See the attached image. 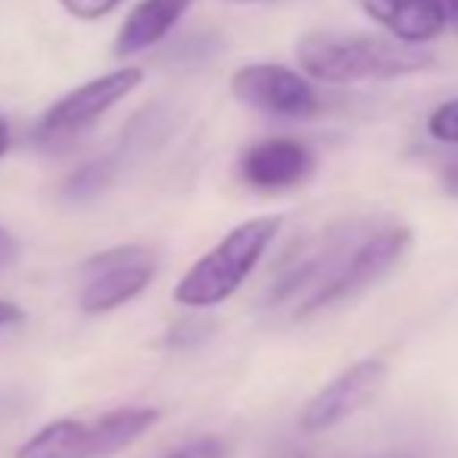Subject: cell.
Here are the masks:
<instances>
[{"label": "cell", "mask_w": 458, "mask_h": 458, "mask_svg": "<svg viewBox=\"0 0 458 458\" xmlns=\"http://www.w3.org/2000/svg\"><path fill=\"white\" fill-rule=\"evenodd\" d=\"M231 94L243 106L272 119H309L318 113L321 100L309 79L281 63H250L231 79Z\"/></svg>", "instance_id": "7"}, {"label": "cell", "mask_w": 458, "mask_h": 458, "mask_svg": "<svg viewBox=\"0 0 458 458\" xmlns=\"http://www.w3.org/2000/svg\"><path fill=\"white\" fill-rule=\"evenodd\" d=\"M443 191H446L449 197H458V163H453L443 172Z\"/></svg>", "instance_id": "20"}, {"label": "cell", "mask_w": 458, "mask_h": 458, "mask_svg": "<svg viewBox=\"0 0 458 458\" xmlns=\"http://www.w3.org/2000/svg\"><path fill=\"white\" fill-rule=\"evenodd\" d=\"M144 81V72L134 66L115 69L100 79H91L85 85H79L75 91L54 103L41 119L31 128V144L44 153L69 150L79 138H85L88 131L115 106L122 103L134 88Z\"/></svg>", "instance_id": "4"}, {"label": "cell", "mask_w": 458, "mask_h": 458, "mask_svg": "<svg viewBox=\"0 0 458 458\" xmlns=\"http://www.w3.org/2000/svg\"><path fill=\"white\" fill-rule=\"evenodd\" d=\"M165 458H228V446L218 437H199V440L184 443L182 449H175Z\"/></svg>", "instance_id": "14"}, {"label": "cell", "mask_w": 458, "mask_h": 458, "mask_svg": "<svg viewBox=\"0 0 458 458\" xmlns=\"http://www.w3.org/2000/svg\"><path fill=\"white\" fill-rule=\"evenodd\" d=\"M296 60L325 85L390 81L434 66L430 50L356 31H309L296 44Z\"/></svg>", "instance_id": "1"}, {"label": "cell", "mask_w": 458, "mask_h": 458, "mask_svg": "<svg viewBox=\"0 0 458 458\" xmlns=\"http://www.w3.org/2000/svg\"><path fill=\"white\" fill-rule=\"evenodd\" d=\"M430 4L440 10L443 25H446V29H453V31H458V0H430Z\"/></svg>", "instance_id": "18"}, {"label": "cell", "mask_w": 458, "mask_h": 458, "mask_svg": "<svg viewBox=\"0 0 458 458\" xmlns=\"http://www.w3.org/2000/svg\"><path fill=\"white\" fill-rule=\"evenodd\" d=\"M368 458H418L409 449H393V453H377V455H368Z\"/></svg>", "instance_id": "22"}, {"label": "cell", "mask_w": 458, "mask_h": 458, "mask_svg": "<svg viewBox=\"0 0 458 458\" xmlns=\"http://www.w3.org/2000/svg\"><path fill=\"white\" fill-rule=\"evenodd\" d=\"M6 150H10V122L0 115V157H4Z\"/></svg>", "instance_id": "21"}, {"label": "cell", "mask_w": 458, "mask_h": 458, "mask_svg": "<svg viewBox=\"0 0 458 458\" xmlns=\"http://www.w3.org/2000/svg\"><path fill=\"white\" fill-rule=\"evenodd\" d=\"M428 131H430V138L440 140V144H455L458 147V97L440 103V106L430 113Z\"/></svg>", "instance_id": "13"}, {"label": "cell", "mask_w": 458, "mask_h": 458, "mask_svg": "<svg viewBox=\"0 0 458 458\" xmlns=\"http://www.w3.org/2000/svg\"><path fill=\"white\" fill-rule=\"evenodd\" d=\"M25 318V312L10 300H0V327H10V325H19Z\"/></svg>", "instance_id": "19"}, {"label": "cell", "mask_w": 458, "mask_h": 458, "mask_svg": "<svg viewBox=\"0 0 458 458\" xmlns=\"http://www.w3.org/2000/svg\"><path fill=\"white\" fill-rule=\"evenodd\" d=\"M63 10L72 13L75 19H85V22H94V19H103L122 4V0H60Z\"/></svg>", "instance_id": "16"}, {"label": "cell", "mask_w": 458, "mask_h": 458, "mask_svg": "<svg viewBox=\"0 0 458 458\" xmlns=\"http://www.w3.org/2000/svg\"><path fill=\"white\" fill-rule=\"evenodd\" d=\"M315 172V153L296 138L256 140L241 157V178L256 191H290Z\"/></svg>", "instance_id": "9"}, {"label": "cell", "mask_w": 458, "mask_h": 458, "mask_svg": "<svg viewBox=\"0 0 458 458\" xmlns=\"http://www.w3.org/2000/svg\"><path fill=\"white\" fill-rule=\"evenodd\" d=\"M16 259H19L16 237H13L6 228H0V272H4V268H10V266H16Z\"/></svg>", "instance_id": "17"}, {"label": "cell", "mask_w": 458, "mask_h": 458, "mask_svg": "<svg viewBox=\"0 0 458 458\" xmlns=\"http://www.w3.org/2000/svg\"><path fill=\"white\" fill-rule=\"evenodd\" d=\"M85 284H81L79 306L88 315H103L131 302L150 287L157 275V253L147 247H113L91 256L81 266Z\"/></svg>", "instance_id": "6"}, {"label": "cell", "mask_w": 458, "mask_h": 458, "mask_svg": "<svg viewBox=\"0 0 458 458\" xmlns=\"http://www.w3.org/2000/svg\"><path fill=\"white\" fill-rule=\"evenodd\" d=\"M228 4H262V0H228Z\"/></svg>", "instance_id": "23"}, {"label": "cell", "mask_w": 458, "mask_h": 458, "mask_svg": "<svg viewBox=\"0 0 458 458\" xmlns=\"http://www.w3.org/2000/svg\"><path fill=\"white\" fill-rule=\"evenodd\" d=\"M193 0H140L115 35V56H131L159 44L191 10Z\"/></svg>", "instance_id": "11"}, {"label": "cell", "mask_w": 458, "mask_h": 458, "mask_svg": "<svg viewBox=\"0 0 458 458\" xmlns=\"http://www.w3.org/2000/svg\"><path fill=\"white\" fill-rule=\"evenodd\" d=\"M411 247V231L409 228H380L368 234L365 241H356L346 256L340 259L337 272L325 281V287L300 309L296 318H306L312 312H321L327 306H337L344 300H352L371 284H377L384 275H390Z\"/></svg>", "instance_id": "5"}, {"label": "cell", "mask_w": 458, "mask_h": 458, "mask_svg": "<svg viewBox=\"0 0 458 458\" xmlns=\"http://www.w3.org/2000/svg\"><path fill=\"white\" fill-rule=\"evenodd\" d=\"M157 421L159 411L150 405H125L97 418H60L22 443L16 458H109L140 440Z\"/></svg>", "instance_id": "3"}, {"label": "cell", "mask_w": 458, "mask_h": 458, "mask_svg": "<svg viewBox=\"0 0 458 458\" xmlns=\"http://www.w3.org/2000/svg\"><path fill=\"white\" fill-rule=\"evenodd\" d=\"M281 231L277 216H259L237 225L222 237L203 259H197L178 281L175 300L191 309H209L225 302L241 290V284L253 275L266 250Z\"/></svg>", "instance_id": "2"}, {"label": "cell", "mask_w": 458, "mask_h": 458, "mask_svg": "<svg viewBox=\"0 0 458 458\" xmlns=\"http://www.w3.org/2000/svg\"><path fill=\"white\" fill-rule=\"evenodd\" d=\"M212 325L209 321H197V318H187V321H178L175 327L169 331V340L165 344L169 346H178V350H184V346H193L199 344L203 337H209Z\"/></svg>", "instance_id": "15"}, {"label": "cell", "mask_w": 458, "mask_h": 458, "mask_svg": "<svg viewBox=\"0 0 458 458\" xmlns=\"http://www.w3.org/2000/svg\"><path fill=\"white\" fill-rule=\"evenodd\" d=\"M386 371L390 368H386L384 359H362V362L350 365L306 403V409L300 415L302 430L325 434V430L337 428V424L350 421L352 415L368 409L377 399V393L384 390Z\"/></svg>", "instance_id": "8"}, {"label": "cell", "mask_w": 458, "mask_h": 458, "mask_svg": "<svg viewBox=\"0 0 458 458\" xmlns=\"http://www.w3.org/2000/svg\"><path fill=\"white\" fill-rule=\"evenodd\" d=\"M359 4L374 22L390 31L393 41L411 44V47H421L446 31L440 10L430 0H359Z\"/></svg>", "instance_id": "10"}, {"label": "cell", "mask_w": 458, "mask_h": 458, "mask_svg": "<svg viewBox=\"0 0 458 458\" xmlns=\"http://www.w3.org/2000/svg\"><path fill=\"white\" fill-rule=\"evenodd\" d=\"M115 172H119V163H115L113 157L91 159V163L79 165V169L63 182L60 197L66 199V203H91V199H97L100 193L109 191Z\"/></svg>", "instance_id": "12"}]
</instances>
